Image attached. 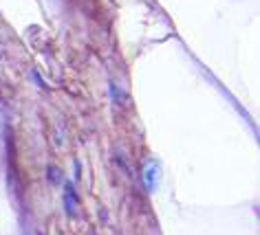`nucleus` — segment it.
<instances>
[{
  "label": "nucleus",
  "mask_w": 260,
  "mask_h": 235,
  "mask_svg": "<svg viewBox=\"0 0 260 235\" xmlns=\"http://www.w3.org/2000/svg\"><path fill=\"white\" fill-rule=\"evenodd\" d=\"M64 209H67V213L71 215V218L77 213V195H75V189H73L71 182L64 187Z\"/></svg>",
  "instance_id": "2"
},
{
  "label": "nucleus",
  "mask_w": 260,
  "mask_h": 235,
  "mask_svg": "<svg viewBox=\"0 0 260 235\" xmlns=\"http://www.w3.org/2000/svg\"><path fill=\"white\" fill-rule=\"evenodd\" d=\"M108 93H110V101H113V106H117V108H126L128 106V93L117 82L108 84Z\"/></svg>",
  "instance_id": "1"
},
{
  "label": "nucleus",
  "mask_w": 260,
  "mask_h": 235,
  "mask_svg": "<svg viewBox=\"0 0 260 235\" xmlns=\"http://www.w3.org/2000/svg\"><path fill=\"white\" fill-rule=\"evenodd\" d=\"M49 180L51 182H60V174H57L55 167H49Z\"/></svg>",
  "instance_id": "3"
}]
</instances>
